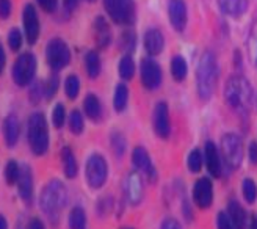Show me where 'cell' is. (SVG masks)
I'll return each instance as SVG.
<instances>
[{"label": "cell", "mask_w": 257, "mask_h": 229, "mask_svg": "<svg viewBox=\"0 0 257 229\" xmlns=\"http://www.w3.org/2000/svg\"><path fill=\"white\" fill-rule=\"evenodd\" d=\"M224 99L230 110L240 114H246L254 102V93L249 82L240 75L230 77L224 86Z\"/></svg>", "instance_id": "1"}, {"label": "cell", "mask_w": 257, "mask_h": 229, "mask_svg": "<svg viewBox=\"0 0 257 229\" xmlns=\"http://www.w3.org/2000/svg\"><path fill=\"white\" fill-rule=\"evenodd\" d=\"M68 204V188L61 181L52 179L41 192L40 196V207L47 217L57 221L61 210Z\"/></svg>", "instance_id": "2"}, {"label": "cell", "mask_w": 257, "mask_h": 229, "mask_svg": "<svg viewBox=\"0 0 257 229\" xmlns=\"http://www.w3.org/2000/svg\"><path fill=\"white\" fill-rule=\"evenodd\" d=\"M218 80V63L212 52H204L198 71H196V86H198V96L201 100H209L213 93Z\"/></svg>", "instance_id": "3"}, {"label": "cell", "mask_w": 257, "mask_h": 229, "mask_svg": "<svg viewBox=\"0 0 257 229\" xmlns=\"http://www.w3.org/2000/svg\"><path fill=\"white\" fill-rule=\"evenodd\" d=\"M27 140L35 156L41 157L49 151L50 137H49V126L44 113L35 111L30 114L27 124Z\"/></svg>", "instance_id": "4"}, {"label": "cell", "mask_w": 257, "mask_h": 229, "mask_svg": "<svg viewBox=\"0 0 257 229\" xmlns=\"http://www.w3.org/2000/svg\"><path fill=\"white\" fill-rule=\"evenodd\" d=\"M36 74V57L32 52L21 54L13 65V80L18 86H27L33 82Z\"/></svg>", "instance_id": "5"}, {"label": "cell", "mask_w": 257, "mask_h": 229, "mask_svg": "<svg viewBox=\"0 0 257 229\" xmlns=\"http://www.w3.org/2000/svg\"><path fill=\"white\" fill-rule=\"evenodd\" d=\"M85 176L88 185L97 190L100 187H104L108 177V163L107 160L102 157L100 154H91L89 159L86 160L85 167Z\"/></svg>", "instance_id": "6"}, {"label": "cell", "mask_w": 257, "mask_h": 229, "mask_svg": "<svg viewBox=\"0 0 257 229\" xmlns=\"http://www.w3.org/2000/svg\"><path fill=\"white\" fill-rule=\"evenodd\" d=\"M46 60H47V65L54 71L64 69L71 61V50L68 44L63 40H60V38L50 40L46 47Z\"/></svg>", "instance_id": "7"}, {"label": "cell", "mask_w": 257, "mask_h": 229, "mask_svg": "<svg viewBox=\"0 0 257 229\" xmlns=\"http://www.w3.org/2000/svg\"><path fill=\"white\" fill-rule=\"evenodd\" d=\"M221 152L227 167L237 170L243 162V143L237 134H226L221 138Z\"/></svg>", "instance_id": "8"}, {"label": "cell", "mask_w": 257, "mask_h": 229, "mask_svg": "<svg viewBox=\"0 0 257 229\" xmlns=\"http://www.w3.org/2000/svg\"><path fill=\"white\" fill-rule=\"evenodd\" d=\"M104 8L114 24H131L135 16L132 0H104Z\"/></svg>", "instance_id": "9"}, {"label": "cell", "mask_w": 257, "mask_h": 229, "mask_svg": "<svg viewBox=\"0 0 257 229\" xmlns=\"http://www.w3.org/2000/svg\"><path fill=\"white\" fill-rule=\"evenodd\" d=\"M162 69L160 65L152 58H145L141 61V85L146 90L154 91L162 85Z\"/></svg>", "instance_id": "10"}, {"label": "cell", "mask_w": 257, "mask_h": 229, "mask_svg": "<svg viewBox=\"0 0 257 229\" xmlns=\"http://www.w3.org/2000/svg\"><path fill=\"white\" fill-rule=\"evenodd\" d=\"M152 129L160 138L166 140L171 134V121H170V108L166 102H159L152 111Z\"/></svg>", "instance_id": "11"}, {"label": "cell", "mask_w": 257, "mask_h": 229, "mask_svg": "<svg viewBox=\"0 0 257 229\" xmlns=\"http://www.w3.org/2000/svg\"><path fill=\"white\" fill-rule=\"evenodd\" d=\"M124 195L127 198V202L132 206H138L141 201H143L145 195V187H143V179L141 176L135 171L128 173L125 176L124 181Z\"/></svg>", "instance_id": "12"}, {"label": "cell", "mask_w": 257, "mask_h": 229, "mask_svg": "<svg viewBox=\"0 0 257 229\" xmlns=\"http://www.w3.org/2000/svg\"><path fill=\"white\" fill-rule=\"evenodd\" d=\"M22 22L25 38H27L29 44H35L40 38V18H38L36 8L32 4H27L22 11Z\"/></svg>", "instance_id": "13"}, {"label": "cell", "mask_w": 257, "mask_h": 229, "mask_svg": "<svg viewBox=\"0 0 257 229\" xmlns=\"http://www.w3.org/2000/svg\"><path fill=\"white\" fill-rule=\"evenodd\" d=\"M193 201L199 209H209L213 202V185L209 177H201L193 187Z\"/></svg>", "instance_id": "14"}, {"label": "cell", "mask_w": 257, "mask_h": 229, "mask_svg": "<svg viewBox=\"0 0 257 229\" xmlns=\"http://www.w3.org/2000/svg\"><path fill=\"white\" fill-rule=\"evenodd\" d=\"M132 163H134V167L137 168V171H140L143 176H146L151 182L156 181L157 171H156V168H154V165H152L149 152L143 146H137L132 151Z\"/></svg>", "instance_id": "15"}, {"label": "cell", "mask_w": 257, "mask_h": 229, "mask_svg": "<svg viewBox=\"0 0 257 229\" xmlns=\"http://www.w3.org/2000/svg\"><path fill=\"white\" fill-rule=\"evenodd\" d=\"M168 15L171 25L174 27L176 32H184L187 27V5L184 0H170L168 4Z\"/></svg>", "instance_id": "16"}, {"label": "cell", "mask_w": 257, "mask_h": 229, "mask_svg": "<svg viewBox=\"0 0 257 229\" xmlns=\"http://www.w3.org/2000/svg\"><path fill=\"white\" fill-rule=\"evenodd\" d=\"M18 190H19V198L27 206H30L32 201H33V173H32V168L29 167V165H22L21 167Z\"/></svg>", "instance_id": "17"}, {"label": "cell", "mask_w": 257, "mask_h": 229, "mask_svg": "<svg viewBox=\"0 0 257 229\" xmlns=\"http://www.w3.org/2000/svg\"><path fill=\"white\" fill-rule=\"evenodd\" d=\"M2 131H4V138H5L7 146L15 148L19 142V137H21V124H19V120L15 113H10L4 120Z\"/></svg>", "instance_id": "18"}, {"label": "cell", "mask_w": 257, "mask_h": 229, "mask_svg": "<svg viewBox=\"0 0 257 229\" xmlns=\"http://www.w3.org/2000/svg\"><path fill=\"white\" fill-rule=\"evenodd\" d=\"M204 160L207 165V170L213 177H220L221 176V159H220V152L218 148L215 146L213 142H207L204 146Z\"/></svg>", "instance_id": "19"}, {"label": "cell", "mask_w": 257, "mask_h": 229, "mask_svg": "<svg viewBox=\"0 0 257 229\" xmlns=\"http://www.w3.org/2000/svg\"><path fill=\"white\" fill-rule=\"evenodd\" d=\"M165 47V38L160 30L157 29H149L145 33V49L146 52L152 57L159 55Z\"/></svg>", "instance_id": "20"}, {"label": "cell", "mask_w": 257, "mask_h": 229, "mask_svg": "<svg viewBox=\"0 0 257 229\" xmlns=\"http://www.w3.org/2000/svg\"><path fill=\"white\" fill-rule=\"evenodd\" d=\"M227 215H229L230 221L234 223L235 229H246V224H248L246 210L243 209L235 199L227 202Z\"/></svg>", "instance_id": "21"}, {"label": "cell", "mask_w": 257, "mask_h": 229, "mask_svg": "<svg viewBox=\"0 0 257 229\" xmlns=\"http://www.w3.org/2000/svg\"><path fill=\"white\" fill-rule=\"evenodd\" d=\"M248 0H218L221 11L230 18H240L248 10Z\"/></svg>", "instance_id": "22"}, {"label": "cell", "mask_w": 257, "mask_h": 229, "mask_svg": "<svg viewBox=\"0 0 257 229\" xmlns=\"http://www.w3.org/2000/svg\"><path fill=\"white\" fill-rule=\"evenodd\" d=\"M61 163H63V171H64V176L68 177V179H74L79 173V165H77V159L74 156V151L69 148V146H64L61 149Z\"/></svg>", "instance_id": "23"}, {"label": "cell", "mask_w": 257, "mask_h": 229, "mask_svg": "<svg viewBox=\"0 0 257 229\" xmlns=\"http://www.w3.org/2000/svg\"><path fill=\"white\" fill-rule=\"evenodd\" d=\"M94 35H96V43L100 49L108 47L110 41H111V30L108 27L107 21L99 16L94 21Z\"/></svg>", "instance_id": "24"}, {"label": "cell", "mask_w": 257, "mask_h": 229, "mask_svg": "<svg viewBox=\"0 0 257 229\" xmlns=\"http://www.w3.org/2000/svg\"><path fill=\"white\" fill-rule=\"evenodd\" d=\"M83 110H85V114L91 121H100L102 113H104V111H102L100 99L93 93L86 94V97L83 100Z\"/></svg>", "instance_id": "25"}, {"label": "cell", "mask_w": 257, "mask_h": 229, "mask_svg": "<svg viewBox=\"0 0 257 229\" xmlns=\"http://www.w3.org/2000/svg\"><path fill=\"white\" fill-rule=\"evenodd\" d=\"M85 69L89 79H97L102 71V61L96 50H89L85 55Z\"/></svg>", "instance_id": "26"}, {"label": "cell", "mask_w": 257, "mask_h": 229, "mask_svg": "<svg viewBox=\"0 0 257 229\" xmlns=\"http://www.w3.org/2000/svg\"><path fill=\"white\" fill-rule=\"evenodd\" d=\"M128 104V88L124 83H119L114 88V96H113V107L118 113L124 111Z\"/></svg>", "instance_id": "27"}, {"label": "cell", "mask_w": 257, "mask_h": 229, "mask_svg": "<svg viewBox=\"0 0 257 229\" xmlns=\"http://www.w3.org/2000/svg\"><path fill=\"white\" fill-rule=\"evenodd\" d=\"M171 74L176 82H184L187 74H188V66H187V61L184 57L181 55H176L171 60Z\"/></svg>", "instance_id": "28"}, {"label": "cell", "mask_w": 257, "mask_h": 229, "mask_svg": "<svg viewBox=\"0 0 257 229\" xmlns=\"http://www.w3.org/2000/svg\"><path fill=\"white\" fill-rule=\"evenodd\" d=\"M69 229H86V213L80 206L72 207L69 212Z\"/></svg>", "instance_id": "29"}, {"label": "cell", "mask_w": 257, "mask_h": 229, "mask_svg": "<svg viewBox=\"0 0 257 229\" xmlns=\"http://www.w3.org/2000/svg\"><path fill=\"white\" fill-rule=\"evenodd\" d=\"M4 176H5V181L8 185H15L19 181V176H21V167L16 160H8L5 163V170H4Z\"/></svg>", "instance_id": "30"}, {"label": "cell", "mask_w": 257, "mask_h": 229, "mask_svg": "<svg viewBox=\"0 0 257 229\" xmlns=\"http://www.w3.org/2000/svg\"><path fill=\"white\" fill-rule=\"evenodd\" d=\"M64 93L68 99H75L80 93V80L75 74H71L64 80Z\"/></svg>", "instance_id": "31"}, {"label": "cell", "mask_w": 257, "mask_h": 229, "mask_svg": "<svg viewBox=\"0 0 257 229\" xmlns=\"http://www.w3.org/2000/svg\"><path fill=\"white\" fill-rule=\"evenodd\" d=\"M135 74V63L131 55H124L119 61V75L124 80H131Z\"/></svg>", "instance_id": "32"}, {"label": "cell", "mask_w": 257, "mask_h": 229, "mask_svg": "<svg viewBox=\"0 0 257 229\" xmlns=\"http://www.w3.org/2000/svg\"><path fill=\"white\" fill-rule=\"evenodd\" d=\"M85 129V118L79 110H72L69 114V131L74 135H80Z\"/></svg>", "instance_id": "33"}, {"label": "cell", "mask_w": 257, "mask_h": 229, "mask_svg": "<svg viewBox=\"0 0 257 229\" xmlns=\"http://www.w3.org/2000/svg\"><path fill=\"white\" fill-rule=\"evenodd\" d=\"M202 162H204V154L199 149H193L188 159H187V167L191 173H199L202 170Z\"/></svg>", "instance_id": "34"}, {"label": "cell", "mask_w": 257, "mask_h": 229, "mask_svg": "<svg viewBox=\"0 0 257 229\" xmlns=\"http://www.w3.org/2000/svg\"><path fill=\"white\" fill-rule=\"evenodd\" d=\"M241 192H243V198L246 199L248 204H252L257 199V185L252 179H245L241 184Z\"/></svg>", "instance_id": "35"}, {"label": "cell", "mask_w": 257, "mask_h": 229, "mask_svg": "<svg viewBox=\"0 0 257 229\" xmlns=\"http://www.w3.org/2000/svg\"><path fill=\"white\" fill-rule=\"evenodd\" d=\"M111 148H113V152H114V156L116 157H122L124 156V152H125V138L122 134L119 132H113L111 134Z\"/></svg>", "instance_id": "36"}, {"label": "cell", "mask_w": 257, "mask_h": 229, "mask_svg": "<svg viewBox=\"0 0 257 229\" xmlns=\"http://www.w3.org/2000/svg\"><path fill=\"white\" fill-rule=\"evenodd\" d=\"M52 123L55 126V129H61L64 123H66V108H64L61 102L57 104L52 110Z\"/></svg>", "instance_id": "37"}, {"label": "cell", "mask_w": 257, "mask_h": 229, "mask_svg": "<svg viewBox=\"0 0 257 229\" xmlns=\"http://www.w3.org/2000/svg\"><path fill=\"white\" fill-rule=\"evenodd\" d=\"M58 86H60V79H58V75H50L49 80L46 82L44 85V99H52L57 91H58Z\"/></svg>", "instance_id": "38"}, {"label": "cell", "mask_w": 257, "mask_h": 229, "mask_svg": "<svg viewBox=\"0 0 257 229\" xmlns=\"http://www.w3.org/2000/svg\"><path fill=\"white\" fill-rule=\"evenodd\" d=\"M8 46L11 50H19L22 46V33L18 29H11L8 33Z\"/></svg>", "instance_id": "39"}, {"label": "cell", "mask_w": 257, "mask_h": 229, "mask_svg": "<svg viewBox=\"0 0 257 229\" xmlns=\"http://www.w3.org/2000/svg\"><path fill=\"white\" fill-rule=\"evenodd\" d=\"M29 97L33 104H38L40 100L44 97V86L40 83V82H35L30 88V93H29Z\"/></svg>", "instance_id": "40"}, {"label": "cell", "mask_w": 257, "mask_h": 229, "mask_svg": "<svg viewBox=\"0 0 257 229\" xmlns=\"http://www.w3.org/2000/svg\"><path fill=\"white\" fill-rule=\"evenodd\" d=\"M216 227L218 229H235L234 223L229 218L227 212H220L216 215Z\"/></svg>", "instance_id": "41"}, {"label": "cell", "mask_w": 257, "mask_h": 229, "mask_svg": "<svg viewBox=\"0 0 257 229\" xmlns=\"http://www.w3.org/2000/svg\"><path fill=\"white\" fill-rule=\"evenodd\" d=\"M36 2L46 13H54L58 7V0H36Z\"/></svg>", "instance_id": "42"}, {"label": "cell", "mask_w": 257, "mask_h": 229, "mask_svg": "<svg viewBox=\"0 0 257 229\" xmlns=\"http://www.w3.org/2000/svg\"><path fill=\"white\" fill-rule=\"evenodd\" d=\"M11 15V2L10 0H0V18L7 19Z\"/></svg>", "instance_id": "43"}, {"label": "cell", "mask_w": 257, "mask_h": 229, "mask_svg": "<svg viewBox=\"0 0 257 229\" xmlns=\"http://www.w3.org/2000/svg\"><path fill=\"white\" fill-rule=\"evenodd\" d=\"M160 229H182V226L176 218H165Z\"/></svg>", "instance_id": "44"}, {"label": "cell", "mask_w": 257, "mask_h": 229, "mask_svg": "<svg viewBox=\"0 0 257 229\" xmlns=\"http://www.w3.org/2000/svg\"><path fill=\"white\" fill-rule=\"evenodd\" d=\"M27 229H46V226H44V223H43L40 218L33 217V218L29 221V224H27Z\"/></svg>", "instance_id": "45"}, {"label": "cell", "mask_w": 257, "mask_h": 229, "mask_svg": "<svg viewBox=\"0 0 257 229\" xmlns=\"http://www.w3.org/2000/svg\"><path fill=\"white\" fill-rule=\"evenodd\" d=\"M249 162L252 165H257V143L255 142L249 145Z\"/></svg>", "instance_id": "46"}, {"label": "cell", "mask_w": 257, "mask_h": 229, "mask_svg": "<svg viewBox=\"0 0 257 229\" xmlns=\"http://www.w3.org/2000/svg\"><path fill=\"white\" fill-rule=\"evenodd\" d=\"M5 63H7V57H5V50H4V46L0 43V74L4 72L5 69Z\"/></svg>", "instance_id": "47"}, {"label": "cell", "mask_w": 257, "mask_h": 229, "mask_svg": "<svg viewBox=\"0 0 257 229\" xmlns=\"http://www.w3.org/2000/svg\"><path fill=\"white\" fill-rule=\"evenodd\" d=\"M77 5H79V0H64V8L68 11H74Z\"/></svg>", "instance_id": "48"}, {"label": "cell", "mask_w": 257, "mask_h": 229, "mask_svg": "<svg viewBox=\"0 0 257 229\" xmlns=\"http://www.w3.org/2000/svg\"><path fill=\"white\" fill-rule=\"evenodd\" d=\"M0 229H8V221L4 215H0Z\"/></svg>", "instance_id": "49"}, {"label": "cell", "mask_w": 257, "mask_h": 229, "mask_svg": "<svg viewBox=\"0 0 257 229\" xmlns=\"http://www.w3.org/2000/svg\"><path fill=\"white\" fill-rule=\"evenodd\" d=\"M249 229H257V215H252L251 223H249Z\"/></svg>", "instance_id": "50"}, {"label": "cell", "mask_w": 257, "mask_h": 229, "mask_svg": "<svg viewBox=\"0 0 257 229\" xmlns=\"http://www.w3.org/2000/svg\"><path fill=\"white\" fill-rule=\"evenodd\" d=\"M86 2H94V0H86Z\"/></svg>", "instance_id": "51"}, {"label": "cell", "mask_w": 257, "mask_h": 229, "mask_svg": "<svg viewBox=\"0 0 257 229\" xmlns=\"http://www.w3.org/2000/svg\"><path fill=\"white\" fill-rule=\"evenodd\" d=\"M124 229H134V227H124Z\"/></svg>", "instance_id": "52"}]
</instances>
